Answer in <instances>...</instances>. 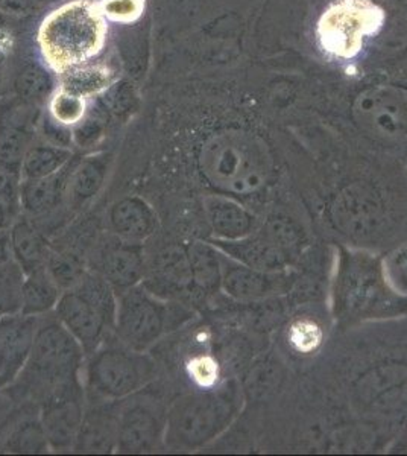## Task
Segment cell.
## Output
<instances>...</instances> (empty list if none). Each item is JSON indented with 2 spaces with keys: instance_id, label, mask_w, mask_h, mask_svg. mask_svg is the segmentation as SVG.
<instances>
[{
  "instance_id": "cell-1",
  "label": "cell",
  "mask_w": 407,
  "mask_h": 456,
  "mask_svg": "<svg viewBox=\"0 0 407 456\" xmlns=\"http://www.w3.org/2000/svg\"><path fill=\"white\" fill-rule=\"evenodd\" d=\"M105 37L107 25L99 6L87 0H73L43 20L38 45L51 68L66 70L92 61L101 53Z\"/></svg>"
},
{
  "instance_id": "cell-2",
  "label": "cell",
  "mask_w": 407,
  "mask_h": 456,
  "mask_svg": "<svg viewBox=\"0 0 407 456\" xmlns=\"http://www.w3.org/2000/svg\"><path fill=\"white\" fill-rule=\"evenodd\" d=\"M84 361L85 352L57 316L40 320L31 354L12 385H20L23 395L42 403L55 389L81 379Z\"/></svg>"
},
{
  "instance_id": "cell-3",
  "label": "cell",
  "mask_w": 407,
  "mask_h": 456,
  "mask_svg": "<svg viewBox=\"0 0 407 456\" xmlns=\"http://www.w3.org/2000/svg\"><path fill=\"white\" fill-rule=\"evenodd\" d=\"M84 370L92 395L107 402H120L146 388L155 378V362L146 352L125 346L109 338L87 356Z\"/></svg>"
},
{
  "instance_id": "cell-4",
  "label": "cell",
  "mask_w": 407,
  "mask_h": 456,
  "mask_svg": "<svg viewBox=\"0 0 407 456\" xmlns=\"http://www.w3.org/2000/svg\"><path fill=\"white\" fill-rule=\"evenodd\" d=\"M385 12L371 0H333L322 12L316 36L322 51L338 60L357 57L383 27Z\"/></svg>"
},
{
  "instance_id": "cell-5",
  "label": "cell",
  "mask_w": 407,
  "mask_h": 456,
  "mask_svg": "<svg viewBox=\"0 0 407 456\" xmlns=\"http://www.w3.org/2000/svg\"><path fill=\"white\" fill-rule=\"evenodd\" d=\"M175 309L143 285L119 294L114 335L125 346L148 352L175 322Z\"/></svg>"
},
{
  "instance_id": "cell-6",
  "label": "cell",
  "mask_w": 407,
  "mask_h": 456,
  "mask_svg": "<svg viewBox=\"0 0 407 456\" xmlns=\"http://www.w3.org/2000/svg\"><path fill=\"white\" fill-rule=\"evenodd\" d=\"M167 411L143 389L118 406V446L122 453H146L165 440Z\"/></svg>"
},
{
  "instance_id": "cell-7",
  "label": "cell",
  "mask_w": 407,
  "mask_h": 456,
  "mask_svg": "<svg viewBox=\"0 0 407 456\" xmlns=\"http://www.w3.org/2000/svg\"><path fill=\"white\" fill-rule=\"evenodd\" d=\"M38 414L51 451H75L87 414L81 379L47 395L40 403Z\"/></svg>"
},
{
  "instance_id": "cell-8",
  "label": "cell",
  "mask_w": 407,
  "mask_h": 456,
  "mask_svg": "<svg viewBox=\"0 0 407 456\" xmlns=\"http://www.w3.org/2000/svg\"><path fill=\"white\" fill-rule=\"evenodd\" d=\"M40 109L17 98L0 99V167L20 175L26 152L36 142Z\"/></svg>"
},
{
  "instance_id": "cell-9",
  "label": "cell",
  "mask_w": 407,
  "mask_h": 456,
  "mask_svg": "<svg viewBox=\"0 0 407 456\" xmlns=\"http://www.w3.org/2000/svg\"><path fill=\"white\" fill-rule=\"evenodd\" d=\"M55 315L58 322L79 342L85 356L98 350L114 333L113 320L77 289L62 292L55 307Z\"/></svg>"
},
{
  "instance_id": "cell-10",
  "label": "cell",
  "mask_w": 407,
  "mask_h": 456,
  "mask_svg": "<svg viewBox=\"0 0 407 456\" xmlns=\"http://www.w3.org/2000/svg\"><path fill=\"white\" fill-rule=\"evenodd\" d=\"M40 318L21 312L0 316V391L16 382L31 354Z\"/></svg>"
},
{
  "instance_id": "cell-11",
  "label": "cell",
  "mask_w": 407,
  "mask_h": 456,
  "mask_svg": "<svg viewBox=\"0 0 407 456\" xmlns=\"http://www.w3.org/2000/svg\"><path fill=\"white\" fill-rule=\"evenodd\" d=\"M94 266L92 270L102 275L119 296L143 281L146 274L143 244H131L119 238L109 240L96 251Z\"/></svg>"
},
{
  "instance_id": "cell-12",
  "label": "cell",
  "mask_w": 407,
  "mask_h": 456,
  "mask_svg": "<svg viewBox=\"0 0 407 456\" xmlns=\"http://www.w3.org/2000/svg\"><path fill=\"white\" fill-rule=\"evenodd\" d=\"M109 224L116 238L131 244H143L157 232L159 218L150 202L137 195H129L110 208Z\"/></svg>"
},
{
  "instance_id": "cell-13",
  "label": "cell",
  "mask_w": 407,
  "mask_h": 456,
  "mask_svg": "<svg viewBox=\"0 0 407 456\" xmlns=\"http://www.w3.org/2000/svg\"><path fill=\"white\" fill-rule=\"evenodd\" d=\"M109 167L110 156L107 152L77 157L64 195V206L69 212H81L98 197L107 180Z\"/></svg>"
},
{
  "instance_id": "cell-14",
  "label": "cell",
  "mask_w": 407,
  "mask_h": 456,
  "mask_svg": "<svg viewBox=\"0 0 407 456\" xmlns=\"http://www.w3.org/2000/svg\"><path fill=\"white\" fill-rule=\"evenodd\" d=\"M77 156L75 154L61 171L37 180H21L20 208L28 218H43L64 206V195L69 176L75 167Z\"/></svg>"
},
{
  "instance_id": "cell-15",
  "label": "cell",
  "mask_w": 407,
  "mask_h": 456,
  "mask_svg": "<svg viewBox=\"0 0 407 456\" xmlns=\"http://www.w3.org/2000/svg\"><path fill=\"white\" fill-rule=\"evenodd\" d=\"M8 234L12 257L25 274L46 266L47 257L52 251L51 245L47 242L46 234L37 227L32 219L28 216L14 219Z\"/></svg>"
},
{
  "instance_id": "cell-16",
  "label": "cell",
  "mask_w": 407,
  "mask_h": 456,
  "mask_svg": "<svg viewBox=\"0 0 407 456\" xmlns=\"http://www.w3.org/2000/svg\"><path fill=\"white\" fill-rule=\"evenodd\" d=\"M60 79L52 72L47 62L37 58H29L21 62L12 78V94L25 101L26 104L42 109L49 104L53 94L58 90Z\"/></svg>"
},
{
  "instance_id": "cell-17",
  "label": "cell",
  "mask_w": 407,
  "mask_h": 456,
  "mask_svg": "<svg viewBox=\"0 0 407 456\" xmlns=\"http://www.w3.org/2000/svg\"><path fill=\"white\" fill-rule=\"evenodd\" d=\"M189 266L191 262L187 264L186 255L181 249L167 247L154 256L150 266H146L142 285L160 298H163V292L172 296L174 290L186 283Z\"/></svg>"
},
{
  "instance_id": "cell-18",
  "label": "cell",
  "mask_w": 407,
  "mask_h": 456,
  "mask_svg": "<svg viewBox=\"0 0 407 456\" xmlns=\"http://www.w3.org/2000/svg\"><path fill=\"white\" fill-rule=\"evenodd\" d=\"M64 290L47 273L46 266L26 273L21 283V314L42 318L55 311Z\"/></svg>"
},
{
  "instance_id": "cell-19",
  "label": "cell",
  "mask_w": 407,
  "mask_h": 456,
  "mask_svg": "<svg viewBox=\"0 0 407 456\" xmlns=\"http://www.w3.org/2000/svg\"><path fill=\"white\" fill-rule=\"evenodd\" d=\"M118 446V408L110 411L98 408L92 414H85L83 429L77 438L75 451L105 453Z\"/></svg>"
},
{
  "instance_id": "cell-20",
  "label": "cell",
  "mask_w": 407,
  "mask_h": 456,
  "mask_svg": "<svg viewBox=\"0 0 407 456\" xmlns=\"http://www.w3.org/2000/svg\"><path fill=\"white\" fill-rule=\"evenodd\" d=\"M113 69L101 62H83L73 68L61 70L60 88L81 98H94L101 94L114 83Z\"/></svg>"
},
{
  "instance_id": "cell-21",
  "label": "cell",
  "mask_w": 407,
  "mask_h": 456,
  "mask_svg": "<svg viewBox=\"0 0 407 456\" xmlns=\"http://www.w3.org/2000/svg\"><path fill=\"white\" fill-rule=\"evenodd\" d=\"M75 157V152L69 148L51 145L47 142H34L26 152L21 163V180H37L46 178L61 171L69 161Z\"/></svg>"
},
{
  "instance_id": "cell-22",
  "label": "cell",
  "mask_w": 407,
  "mask_h": 456,
  "mask_svg": "<svg viewBox=\"0 0 407 456\" xmlns=\"http://www.w3.org/2000/svg\"><path fill=\"white\" fill-rule=\"evenodd\" d=\"M2 449L10 453H46L51 451L40 414L36 417L26 414L17 419L6 432Z\"/></svg>"
},
{
  "instance_id": "cell-23",
  "label": "cell",
  "mask_w": 407,
  "mask_h": 456,
  "mask_svg": "<svg viewBox=\"0 0 407 456\" xmlns=\"http://www.w3.org/2000/svg\"><path fill=\"white\" fill-rule=\"evenodd\" d=\"M46 270L62 290L73 289L87 274L88 268L79 256L68 251L52 249L47 257Z\"/></svg>"
},
{
  "instance_id": "cell-24",
  "label": "cell",
  "mask_w": 407,
  "mask_h": 456,
  "mask_svg": "<svg viewBox=\"0 0 407 456\" xmlns=\"http://www.w3.org/2000/svg\"><path fill=\"white\" fill-rule=\"evenodd\" d=\"M107 130V110L99 104L94 109L88 107L87 113L72 128L73 145L79 150H92L102 141Z\"/></svg>"
},
{
  "instance_id": "cell-25",
  "label": "cell",
  "mask_w": 407,
  "mask_h": 456,
  "mask_svg": "<svg viewBox=\"0 0 407 456\" xmlns=\"http://www.w3.org/2000/svg\"><path fill=\"white\" fill-rule=\"evenodd\" d=\"M23 279L25 273L16 260L0 266V316L20 312Z\"/></svg>"
},
{
  "instance_id": "cell-26",
  "label": "cell",
  "mask_w": 407,
  "mask_h": 456,
  "mask_svg": "<svg viewBox=\"0 0 407 456\" xmlns=\"http://www.w3.org/2000/svg\"><path fill=\"white\" fill-rule=\"evenodd\" d=\"M87 109L85 98L69 94L62 88H58L49 101V113L52 114V118L72 128L83 119L84 114L87 113Z\"/></svg>"
},
{
  "instance_id": "cell-27",
  "label": "cell",
  "mask_w": 407,
  "mask_h": 456,
  "mask_svg": "<svg viewBox=\"0 0 407 456\" xmlns=\"http://www.w3.org/2000/svg\"><path fill=\"white\" fill-rule=\"evenodd\" d=\"M103 109L116 116H122L135 109L137 94L133 84L128 81H114L103 94H101Z\"/></svg>"
},
{
  "instance_id": "cell-28",
  "label": "cell",
  "mask_w": 407,
  "mask_h": 456,
  "mask_svg": "<svg viewBox=\"0 0 407 456\" xmlns=\"http://www.w3.org/2000/svg\"><path fill=\"white\" fill-rule=\"evenodd\" d=\"M37 133L40 135V141L47 142L51 145L62 146V148L72 150V126L62 125L61 122L53 119L49 111L40 114V119H38V124H37Z\"/></svg>"
},
{
  "instance_id": "cell-29",
  "label": "cell",
  "mask_w": 407,
  "mask_h": 456,
  "mask_svg": "<svg viewBox=\"0 0 407 456\" xmlns=\"http://www.w3.org/2000/svg\"><path fill=\"white\" fill-rule=\"evenodd\" d=\"M99 10L109 20L131 23L142 16L144 0H102Z\"/></svg>"
},
{
  "instance_id": "cell-30",
  "label": "cell",
  "mask_w": 407,
  "mask_h": 456,
  "mask_svg": "<svg viewBox=\"0 0 407 456\" xmlns=\"http://www.w3.org/2000/svg\"><path fill=\"white\" fill-rule=\"evenodd\" d=\"M20 182V175L0 167V204H4L16 216L17 213L21 212Z\"/></svg>"
},
{
  "instance_id": "cell-31",
  "label": "cell",
  "mask_w": 407,
  "mask_h": 456,
  "mask_svg": "<svg viewBox=\"0 0 407 456\" xmlns=\"http://www.w3.org/2000/svg\"><path fill=\"white\" fill-rule=\"evenodd\" d=\"M40 0H0V11L8 17H25L38 8Z\"/></svg>"
},
{
  "instance_id": "cell-32",
  "label": "cell",
  "mask_w": 407,
  "mask_h": 456,
  "mask_svg": "<svg viewBox=\"0 0 407 456\" xmlns=\"http://www.w3.org/2000/svg\"><path fill=\"white\" fill-rule=\"evenodd\" d=\"M12 251H11L10 234L8 230L0 232V266L12 262Z\"/></svg>"
},
{
  "instance_id": "cell-33",
  "label": "cell",
  "mask_w": 407,
  "mask_h": 456,
  "mask_svg": "<svg viewBox=\"0 0 407 456\" xmlns=\"http://www.w3.org/2000/svg\"><path fill=\"white\" fill-rule=\"evenodd\" d=\"M6 78H8V55L5 49L0 47V98L5 90Z\"/></svg>"
},
{
  "instance_id": "cell-34",
  "label": "cell",
  "mask_w": 407,
  "mask_h": 456,
  "mask_svg": "<svg viewBox=\"0 0 407 456\" xmlns=\"http://www.w3.org/2000/svg\"><path fill=\"white\" fill-rule=\"evenodd\" d=\"M16 218L14 213H11L4 204H0V232L10 230L11 224L14 223Z\"/></svg>"
},
{
  "instance_id": "cell-35",
  "label": "cell",
  "mask_w": 407,
  "mask_h": 456,
  "mask_svg": "<svg viewBox=\"0 0 407 456\" xmlns=\"http://www.w3.org/2000/svg\"><path fill=\"white\" fill-rule=\"evenodd\" d=\"M8 32H10V17L0 11V47L5 43ZM2 49H4V47H2Z\"/></svg>"
},
{
  "instance_id": "cell-36",
  "label": "cell",
  "mask_w": 407,
  "mask_h": 456,
  "mask_svg": "<svg viewBox=\"0 0 407 456\" xmlns=\"http://www.w3.org/2000/svg\"><path fill=\"white\" fill-rule=\"evenodd\" d=\"M40 2H45V0H40ZM49 2H51V0H49Z\"/></svg>"
}]
</instances>
